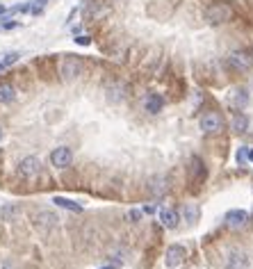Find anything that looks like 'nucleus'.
Returning <instances> with one entry per match:
<instances>
[{
  "instance_id": "1",
  "label": "nucleus",
  "mask_w": 253,
  "mask_h": 269,
  "mask_svg": "<svg viewBox=\"0 0 253 269\" xmlns=\"http://www.w3.org/2000/svg\"><path fill=\"white\" fill-rule=\"evenodd\" d=\"M84 71V62L75 55H64L60 60V73H62V80L67 83H73L75 78H80V73Z\"/></svg>"
},
{
  "instance_id": "2",
  "label": "nucleus",
  "mask_w": 253,
  "mask_h": 269,
  "mask_svg": "<svg viewBox=\"0 0 253 269\" xmlns=\"http://www.w3.org/2000/svg\"><path fill=\"white\" fill-rule=\"evenodd\" d=\"M205 18H208V23H212V25H221V23L233 18V9H231V5H226V2H215V5H210V7L205 9Z\"/></svg>"
},
{
  "instance_id": "22",
  "label": "nucleus",
  "mask_w": 253,
  "mask_h": 269,
  "mask_svg": "<svg viewBox=\"0 0 253 269\" xmlns=\"http://www.w3.org/2000/svg\"><path fill=\"white\" fill-rule=\"evenodd\" d=\"M126 217H128V221H133V224H135V221H139V219H142V210H128Z\"/></svg>"
},
{
  "instance_id": "8",
  "label": "nucleus",
  "mask_w": 253,
  "mask_h": 269,
  "mask_svg": "<svg viewBox=\"0 0 253 269\" xmlns=\"http://www.w3.org/2000/svg\"><path fill=\"white\" fill-rule=\"evenodd\" d=\"M55 226H57V215H55V212L41 210V212H37V215H34V228H37L39 233L48 235Z\"/></svg>"
},
{
  "instance_id": "6",
  "label": "nucleus",
  "mask_w": 253,
  "mask_h": 269,
  "mask_svg": "<svg viewBox=\"0 0 253 269\" xmlns=\"http://www.w3.org/2000/svg\"><path fill=\"white\" fill-rule=\"evenodd\" d=\"M39 171H41V162H39L34 155L23 157L21 162H18V176H21V178H25V180L37 178Z\"/></svg>"
},
{
  "instance_id": "25",
  "label": "nucleus",
  "mask_w": 253,
  "mask_h": 269,
  "mask_svg": "<svg viewBox=\"0 0 253 269\" xmlns=\"http://www.w3.org/2000/svg\"><path fill=\"white\" fill-rule=\"evenodd\" d=\"M2 137H5V133H2V126H0V142H2Z\"/></svg>"
},
{
  "instance_id": "15",
  "label": "nucleus",
  "mask_w": 253,
  "mask_h": 269,
  "mask_svg": "<svg viewBox=\"0 0 253 269\" xmlns=\"http://www.w3.org/2000/svg\"><path fill=\"white\" fill-rule=\"evenodd\" d=\"M12 101H16V89L14 84L9 83H0V103H12Z\"/></svg>"
},
{
  "instance_id": "16",
  "label": "nucleus",
  "mask_w": 253,
  "mask_h": 269,
  "mask_svg": "<svg viewBox=\"0 0 253 269\" xmlns=\"http://www.w3.org/2000/svg\"><path fill=\"white\" fill-rule=\"evenodd\" d=\"M231 126H233V130H235L237 134H242V133H246V130H249V119H246L242 112H235Z\"/></svg>"
},
{
  "instance_id": "19",
  "label": "nucleus",
  "mask_w": 253,
  "mask_h": 269,
  "mask_svg": "<svg viewBox=\"0 0 253 269\" xmlns=\"http://www.w3.org/2000/svg\"><path fill=\"white\" fill-rule=\"evenodd\" d=\"M123 96H126V91H123V87L121 84H107V98H110L112 103H119V101H123Z\"/></svg>"
},
{
  "instance_id": "14",
  "label": "nucleus",
  "mask_w": 253,
  "mask_h": 269,
  "mask_svg": "<svg viewBox=\"0 0 253 269\" xmlns=\"http://www.w3.org/2000/svg\"><path fill=\"white\" fill-rule=\"evenodd\" d=\"M189 173H192V180H194V183H201V180L205 178V165H203L201 157H192Z\"/></svg>"
},
{
  "instance_id": "18",
  "label": "nucleus",
  "mask_w": 253,
  "mask_h": 269,
  "mask_svg": "<svg viewBox=\"0 0 253 269\" xmlns=\"http://www.w3.org/2000/svg\"><path fill=\"white\" fill-rule=\"evenodd\" d=\"M52 201H55V205H60V208H64V210H71V212H80L82 210L80 203L71 201V199H67V196H55Z\"/></svg>"
},
{
  "instance_id": "17",
  "label": "nucleus",
  "mask_w": 253,
  "mask_h": 269,
  "mask_svg": "<svg viewBox=\"0 0 253 269\" xmlns=\"http://www.w3.org/2000/svg\"><path fill=\"white\" fill-rule=\"evenodd\" d=\"M18 60H21V52H16V50H12V52H2V55H0V71L9 68L12 64H16Z\"/></svg>"
},
{
  "instance_id": "11",
  "label": "nucleus",
  "mask_w": 253,
  "mask_h": 269,
  "mask_svg": "<svg viewBox=\"0 0 253 269\" xmlns=\"http://www.w3.org/2000/svg\"><path fill=\"white\" fill-rule=\"evenodd\" d=\"M142 105L149 114H160L164 110V98L160 96L157 91H151V94H146V96L142 98Z\"/></svg>"
},
{
  "instance_id": "3",
  "label": "nucleus",
  "mask_w": 253,
  "mask_h": 269,
  "mask_svg": "<svg viewBox=\"0 0 253 269\" xmlns=\"http://www.w3.org/2000/svg\"><path fill=\"white\" fill-rule=\"evenodd\" d=\"M249 255L242 251L239 247H231L226 251V260H223V267L226 269H249Z\"/></svg>"
},
{
  "instance_id": "12",
  "label": "nucleus",
  "mask_w": 253,
  "mask_h": 269,
  "mask_svg": "<svg viewBox=\"0 0 253 269\" xmlns=\"http://www.w3.org/2000/svg\"><path fill=\"white\" fill-rule=\"evenodd\" d=\"M246 221H249V212L246 210H231L226 215V224L231 228H242V226H246Z\"/></svg>"
},
{
  "instance_id": "10",
  "label": "nucleus",
  "mask_w": 253,
  "mask_h": 269,
  "mask_svg": "<svg viewBox=\"0 0 253 269\" xmlns=\"http://www.w3.org/2000/svg\"><path fill=\"white\" fill-rule=\"evenodd\" d=\"M228 64L233 68H237V71H249L253 67V57L246 50H233L228 55Z\"/></svg>"
},
{
  "instance_id": "23",
  "label": "nucleus",
  "mask_w": 253,
  "mask_h": 269,
  "mask_svg": "<svg viewBox=\"0 0 253 269\" xmlns=\"http://www.w3.org/2000/svg\"><path fill=\"white\" fill-rule=\"evenodd\" d=\"M91 39L87 37V34H80V37H75V44H80V46H89Z\"/></svg>"
},
{
  "instance_id": "20",
  "label": "nucleus",
  "mask_w": 253,
  "mask_h": 269,
  "mask_svg": "<svg viewBox=\"0 0 253 269\" xmlns=\"http://www.w3.org/2000/svg\"><path fill=\"white\" fill-rule=\"evenodd\" d=\"M199 208H194V205H185V210H183V217H185L187 224H196L199 221Z\"/></svg>"
},
{
  "instance_id": "7",
  "label": "nucleus",
  "mask_w": 253,
  "mask_h": 269,
  "mask_svg": "<svg viewBox=\"0 0 253 269\" xmlns=\"http://www.w3.org/2000/svg\"><path fill=\"white\" fill-rule=\"evenodd\" d=\"M73 162V151L68 149V146H57V149H52L51 153V165L55 169H67L71 167Z\"/></svg>"
},
{
  "instance_id": "13",
  "label": "nucleus",
  "mask_w": 253,
  "mask_h": 269,
  "mask_svg": "<svg viewBox=\"0 0 253 269\" xmlns=\"http://www.w3.org/2000/svg\"><path fill=\"white\" fill-rule=\"evenodd\" d=\"M228 103L235 107V110H242L249 105V91L246 89H233L231 96H228Z\"/></svg>"
},
{
  "instance_id": "24",
  "label": "nucleus",
  "mask_w": 253,
  "mask_h": 269,
  "mask_svg": "<svg viewBox=\"0 0 253 269\" xmlns=\"http://www.w3.org/2000/svg\"><path fill=\"white\" fill-rule=\"evenodd\" d=\"M5 12H7V9H5V7H2V5H0V16L5 14Z\"/></svg>"
},
{
  "instance_id": "9",
  "label": "nucleus",
  "mask_w": 253,
  "mask_h": 269,
  "mask_svg": "<svg viewBox=\"0 0 253 269\" xmlns=\"http://www.w3.org/2000/svg\"><path fill=\"white\" fill-rule=\"evenodd\" d=\"M157 219H160V224L164 228H169V231H176L180 226V212L173 208H160L157 210Z\"/></svg>"
},
{
  "instance_id": "26",
  "label": "nucleus",
  "mask_w": 253,
  "mask_h": 269,
  "mask_svg": "<svg viewBox=\"0 0 253 269\" xmlns=\"http://www.w3.org/2000/svg\"><path fill=\"white\" fill-rule=\"evenodd\" d=\"M101 269H114V267H101Z\"/></svg>"
},
{
  "instance_id": "4",
  "label": "nucleus",
  "mask_w": 253,
  "mask_h": 269,
  "mask_svg": "<svg viewBox=\"0 0 253 269\" xmlns=\"http://www.w3.org/2000/svg\"><path fill=\"white\" fill-rule=\"evenodd\" d=\"M199 126H201L203 133H221L223 126H226V121H223V117L219 112H205L201 117V121H199Z\"/></svg>"
},
{
  "instance_id": "5",
  "label": "nucleus",
  "mask_w": 253,
  "mask_h": 269,
  "mask_svg": "<svg viewBox=\"0 0 253 269\" xmlns=\"http://www.w3.org/2000/svg\"><path fill=\"white\" fill-rule=\"evenodd\" d=\"M187 258V249L183 244H171V247L167 249V253H164V265L169 269H178Z\"/></svg>"
},
{
  "instance_id": "27",
  "label": "nucleus",
  "mask_w": 253,
  "mask_h": 269,
  "mask_svg": "<svg viewBox=\"0 0 253 269\" xmlns=\"http://www.w3.org/2000/svg\"><path fill=\"white\" fill-rule=\"evenodd\" d=\"M39 2H41V5H44V2H46V0H39Z\"/></svg>"
},
{
  "instance_id": "21",
  "label": "nucleus",
  "mask_w": 253,
  "mask_h": 269,
  "mask_svg": "<svg viewBox=\"0 0 253 269\" xmlns=\"http://www.w3.org/2000/svg\"><path fill=\"white\" fill-rule=\"evenodd\" d=\"M237 162H239V165L253 162V149H251V146H242V149L237 151Z\"/></svg>"
}]
</instances>
